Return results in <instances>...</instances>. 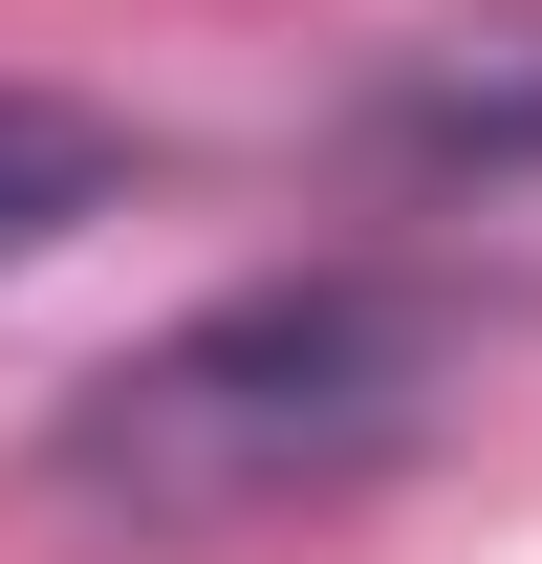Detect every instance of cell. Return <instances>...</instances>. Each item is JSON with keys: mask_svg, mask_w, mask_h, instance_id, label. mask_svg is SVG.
I'll list each match as a JSON object with an SVG mask.
<instances>
[{"mask_svg": "<svg viewBox=\"0 0 542 564\" xmlns=\"http://www.w3.org/2000/svg\"><path fill=\"white\" fill-rule=\"evenodd\" d=\"M456 369H477V326L412 261H282V282H217L152 348L87 369L66 413H44V499L152 521V543L304 521V499H369L391 456H434Z\"/></svg>", "mask_w": 542, "mask_h": 564, "instance_id": "cell-1", "label": "cell"}, {"mask_svg": "<svg viewBox=\"0 0 542 564\" xmlns=\"http://www.w3.org/2000/svg\"><path fill=\"white\" fill-rule=\"evenodd\" d=\"M347 174L369 196H542V0H499V22H434V44H391V66L347 87Z\"/></svg>", "mask_w": 542, "mask_h": 564, "instance_id": "cell-2", "label": "cell"}, {"mask_svg": "<svg viewBox=\"0 0 542 564\" xmlns=\"http://www.w3.org/2000/svg\"><path fill=\"white\" fill-rule=\"evenodd\" d=\"M87 217H131V109H87V87H0V282L66 261Z\"/></svg>", "mask_w": 542, "mask_h": 564, "instance_id": "cell-3", "label": "cell"}]
</instances>
